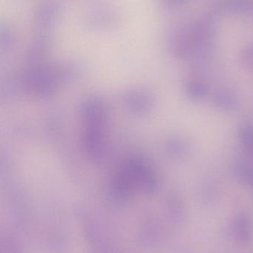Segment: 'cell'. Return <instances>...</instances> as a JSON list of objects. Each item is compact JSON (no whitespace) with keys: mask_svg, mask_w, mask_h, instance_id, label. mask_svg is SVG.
<instances>
[{"mask_svg":"<svg viewBox=\"0 0 253 253\" xmlns=\"http://www.w3.org/2000/svg\"><path fill=\"white\" fill-rule=\"evenodd\" d=\"M215 34V19L205 15L175 26L169 36V45L180 59L202 61L209 55Z\"/></svg>","mask_w":253,"mask_h":253,"instance_id":"6da1fadb","label":"cell"},{"mask_svg":"<svg viewBox=\"0 0 253 253\" xmlns=\"http://www.w3.org/2000/svg\"><path fill=\"white\" fill-rule=\"evenodd\" d=\"M252 227V220L248 212L238 213L232 223V233L235 240L241 245H246L251 241Z\"/></svg>","mask_w":253,"mask_h":253,"instance_id":"7a4b0ae2","label":"cell"},{"mask_svg":"<svg viewBox=\"0 0 253 253\" xmlns=\"http://www.w3.org/2000/svg\"><path fill=\"white\" fill-rule=\"evenodd\" d=\"M215 13L227 16L253 14V0H224L218 4Z\"/></svg>","mask_w":253,"mask_h":253,"instance_id":"3957f363","label":"cell"},{"mask_svg":"<svg viewBox=\"0 0 253 253\" xmlns=\"http://www.w3.org/2000/svg\"><path fill=\"white\" fill-rule=\"evenodd\" d=\"M184 90L189 97L195 100H200L206 96L209 89L202 80L188 79L184 83Z\"/></svg>","mask_w":253,"mask_h":253,"instance_id":"277c9868","label":"cell"},{"mask_svg":"<svg viewBox=\"0 0 253 253\" xmlns=\"http://www.w3.org/2000/svg\"><path fill=\"white\" fill-rule=\"evenodd\" d=\"M214 105L224 111H233L238 107V100L236 96L228 90H221L213 95Z\"/></svg>","mask_w":253,"mask_h":253,"instance_id":"5b68a950","label":"cell"},{"mask_svg":"<svg viewBox=\"0 0 253 253\" xmlns=\"http://www.w3.org/2000/svg\"><path fill=\"white\" fill-rule=\"evenodd\" d=\"M236 176L245 184L253 186V168L245 162H239L234 167Z\"/></svg>","mask_w":253,"mask_h":253,"instance_id":"8992f818","label":"cell"},{"mask_svg":"<svg viewBox=\"0 0 253 253\" xmlns=\"http://www.w3.org/2000/svg\"><path fill=\"white\" fill-rule=\"evenodd\" d=\"M239 138L246 150L253 153V126L249 123L242 125L239 128Z\"/></svg>","mask_w":253,"mask_h":253,"instance_id":"52a82bcc","label":"cell"},{"mask_svg":"<svg viewBox=\"0 0 253 253\" xmlns=\"http://www.w3.org/2000/svg\"><path fill=\"white\" fill-rule=\"evenodd\" d=\"M172 150L177 156L185 157L190 153V147L185 140L176 139L172 144Z\"/></svg>","mask_w":253,"mask_h":253,"instance_id":"ba28073f","label":"cell"},{"mask_svg":"<svg viewBox=\"0 0 253 253\" xmlns=\"http://www.w3.org/2000/svg\"><path fill=\"white\" fill-rule=\"evenodd\" d=\"M241 60L245 66L253 67V43L245 47L241 55Z\"/></svg>","mask_w":253,"mask_h":253,"instance_id":"9c48e42d","label":"cell"},{"mask_svg":"<svg viewBox=\"0 0 253 253\" xmlns=\"http://www.w3.org/2000/svg\"><path fill=\"white\" fill-rule=\"evenodd\" d=\"M190 0H163L165 6L169 8H175L187 4Z\"/></svg>","mask_w":253,"mask_h":253,"instance_id":"30bf717a","label":"cell"}]
</instances>
